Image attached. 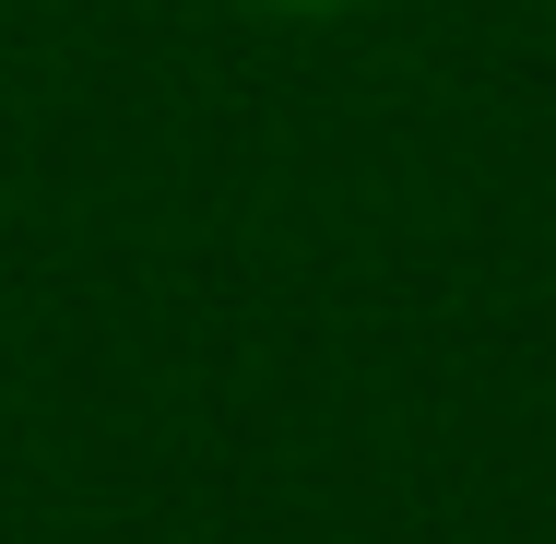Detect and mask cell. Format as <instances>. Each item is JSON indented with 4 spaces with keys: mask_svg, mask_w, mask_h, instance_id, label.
<instances>
[{
    "mask_svg": "<svg viewBox=\"0 0 556 544\" xmlns=\"http://www.w3.org/2000/svg\"><path fill=\"white\" fill-rule=\"evenodd\" d=\"M273 12H343V0H273Z\"/></svg>",
    "mask_w": 556,
    "mask_h": 544,
    "instance_id": "1",
    "label": "cell"
}]
</instances>
